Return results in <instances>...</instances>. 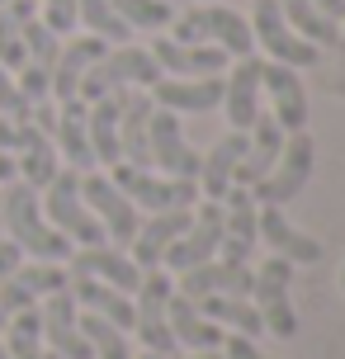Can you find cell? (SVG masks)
I'll return each instance as SVG.
<instances>
[{
    "mask_svg": "<svg viewBox=\"0 0 345 359\" xmlns=\"http://www.w3.org/2000/svg\"><path fill=\"white\" fill-rule=\"evenodd\" d=\"M0 232L15 241L29 260H53V265H67L72 260V241L57 232L53 222L43 217V203H38V189L24 184V180H10L0 189Z\"/></svg>",
    "mask_w": 345,
    "mask_h": 359,
    "instance_id": "obj_1",
    "label": "cell"
},
{
    "mask_svg": "<svg viewBox=\"0 0 345 359\" xmlns=\"http://www.w3.org/2000/svg\"><path fill=\"white\" fill-rule=\"evenodd\" d=\"M161 81V67L156 57L137 48V43H109L100 62H95L86 81H81V100H104V95H119V90H151Z\"/></svg>",
    "mask_w": 345,
    "mask_h": 359,
    "instance_id": "obj_2",
    "label": "cell"
},
{
    "mask_svg": "<svg viewBox=\"0 0 345 359\" xmlns=\"http://www.w3.org/2000/svg\"><path fill=\"white\" fill-rule=\"evenodd\" d=\"M170 38H180V43H208V48H222L227 57H251L255 53L251 19L227 10V5H213V0H203V5H194V10L170 19Z\"/></svg>",
    "mask_w": 345,
    "mask_h": 359,
    "instance_id": "obj_3",
    "label": "cell"
},
{
    "mask_svg": "<svg viewBox=\"0 0 345 359\" xmlns=\"http://www.w3.org/2000/svg\"><path fill=\"white\" fill-rule=\"evenodd\" d=\"M38 203H43V217H48L72 246H104V227H100L95 213L86 208V198H81V175H76V170L62 165V170L38 189Z\"/></svg>",
    "mask_w": 345,
    "mask_h": 359,
    "instance_id": "obj_4",
    "label": "cell"
},
{
    "mask_svg": "<svg viewBox=\"0 0 345 359\" xmlns=\"http://www.w3.org/2000/svg\"><path fill=\"white\" fill-rule=\"evenodd\" d=\"M109 180L128 194V203H133L137 213H165V208H194V203H199V184H194V180L161 175V170H151V165L114 161Z\"/></svg>",
    "mask_w": 345,
    "mask_h": 359,
    "instance_id": "obj_5",
    "label": "cell"
},
{
    "mask_svg": "<svg viewBox=\"0 0 345 359\" xmlns=\"http://www.w3.org/2000/svg\"><path fill=\"white\" fill-rule=\"evenodd\" d=\"M170 293H175V274H170L165 265L142 269V284H137V293H133V336L142 341V350L165 355V359L180 355V345H175L170 326H165V303H170Z\"/></svg>",
    "mask_w": 345,
    "mask_h": 359,
    "instance_id": "obj_6",
    "label": "cell"
},
{
    "mask_svg": "<svg viewBox=\"0 0 345 359\" xmlns=\"http://www.w3.org/2000/svg\"><path fill=\"white\" fill-rule=\"evenodd\" d=\"M312 165H317V142H312V133H308V128H303V133H289V137H284V151H279V161L270 165V175H260L251 184V198L260 203V208H265V203H274V208L293 203V198L308 189Z\"/></svg>",
    "mask_w": 345,
    "mask_h": 359,
    "instance_id": "obj_7",
    "label": "cell"
},
{
    "mask_svg": "<svg viewBox=\"0 0 345 359\" xmlns=\"http://www.w3.org/2000/svg\"><path fill=\"white\" fill-rule=\"evenodd\" d=\"M289 284H293V265H289V260L265 255V260L255 265L251 303H255V312H260L265 336H274V341H293V336H298V312H293Z\"/></svg>",
    "mask_w": 345,
    "mask_h": 359,
    "instance_id": "obj_8",
    "label": "cell"
},
{
    "mask_svg": "<svg viewBox=\"0 0 345 359\" xmlns=\"http://www.w3.org/2000/svg\"><path fill=\"white\" fill-rule=\"evenodd\" d=\"M246 19H251V38H255V48L265 53V62H284V67H298V72L322 62V48L308 43V38L284 19L279 0H255Z\"/></svg>",
    "mask_w": 345,
    "mask_h": 359,
    "instance_id": "obj_9",
    "label": "cell"
},
{
    "mask_svg": "<svg viewBox=\"0 0 345 359\" xmlns=\"http://www.w3.org/2000/svg\"><path fill=\"white\" fill-rule=\"evenodd\" d=\"M260 100H270V118L284 133H303L312 123V100H308V86H303L298 67L260 57Z\"/></svg>",
    "mask_w": 345,
    "mask_h": 359,
    "instance_id": "obj_10",
    "label": "cell"
},
{
    "mask_svg": "<svg viewBox=\"0 0 345 359\" xmlns=\"http://www.w3.org/2000/svg\"><path fill=\"white\" fill-rule=\"evenodd\" d=\"M218 246H222V203L199 198L189 227L165 246L161 265L170 269V274H180V269H194V265H203V260H218Z\"/></svg>",
    "mask_w": 345,
    "mask_h": 359,
    "instance_id": "obj_11",
    "label": "cell"
},
{
    "mask_svg": "<svg viewBox=\"0 0 345 359\" xmlns=\"http://www.w3.org/2000/svg\"><path fill=\"white\" fill-rule=\"evenodd\" d=\"M81 198H86V208L95 213V222L104 227V241H109V246H128V241H133L142 213L128 203V194L114 184L109 175H104V170L81 175Z\"/></svg>",
    "mask_w": 345,
    "mask_h": 359,
    "instance_id": "obj_12",
    "label": "cell"
},
{
    "mask_svg": "<svg viewBox=\"0 0 345 359\" xmlns=\"http://www.w3.org/2000/svg\"><path fill=\"white\" fill-rule=\"evenodd\" d=\"M147 151H151V170H161V175H180V180L199 175V151L189 147V137H184L180 114H170V109H151Z\"/></svg>",
    "mask_w": 345,
    "mask_h": 359,
    "instance_id": "obj_13",
    "label": "cell"
},
{
    "mask_svg": "<svg viewBox=\"0 0 345 359\" xmlns=\"http://www.w3.org/2000/svg\"><path fill=\"white\" fill-rule=\"evenodd\" d=\"M218 109L227 114V128H232V133H251V123L265 114V109H260V57L255 53L227 62Z\"/></svg>",
    "mask_w": 345,
    "mask_h": 359,
    "instance_id": "obj_14",
    "label": "cell"
},
{
    "mask_svg": "<svg viewBox=\"0 0 345 359\" xmlns=\"http://www.w3.org/2000/svg\"><path fill=\"white\" fill-rule=\"evenodd\" d=\"M218 203H222V246H218V260H232V265H251L255 246H260V236H255V217H260V203H255L251 189H241V184H232V189H227Z\"/></svg>",
    "mask_w": 345,
    "mask_h": 359,
    "instance_id": "obj_15",
    "label": "cell"
},
{
    "mask_svg": "<svg viewBox=\"0 0 345 359\" xmlns=\"http://www.w3.org/2000/svg\"><path fill=\"white\" fill-rule=\"evenodd\" d=\"M147 53L156 57L161 76H184V81H203V76H222L232 57L222 48H208V43H180L170 34H156Z\"/></svg>",
    "mask_w": 345,
    "mask_h": 359,
    "instance_id": "obj_16",
    "label": "cell"
},
{
    "mask_svg": "<svg viewBox=\"0 0 345 359\" xmlns=\"http://www.w3.org/2000/svg\"><path fill=\"white\" fill-rule=\"evenodd\" d=\"M72 284L67 265H53V260H24V265L0 284V312H24V307H38L48 293H62Z\"/></svg>",
    "mask_w": 345,
    "mask_h": 359,
    "instance_id": "obj_17",
    "label": "cell"
},
{
    "mask_svg": "<svg viewBox=\"0 0 345 359\" xmlns=\"http://www.w3.org/2000/svg\"><path fill=\"white\" fill-rule=\"evenodd\" d=\"M38 317H43V345H48L57 359H90V345L81 336V307H76L72 288L48 293V298L38 303Z\"/></svg>",
    "mask_w": 345,
    "mask_h": 359,
    "instance_id": "obj_18",
    "label": "cell"
},
{
    "mask_svg": "<svg viewBox=\"0 0 345 359\" xmlns=\"http://www.w3.org/2000/svg\"><path fill=\"white\" fill-rule=\"evenodd\" d=\"M67 274H86V279H100V284L119 288V293H137V284H142V269H137V260L123 251V246H76L72 260H67Z\"/></svg>",
    "mask_w": 345,
    "mask_h": 359,
    "instance_id": "obj_19",
    "label": "cell"
},
{
    "mask_svg": "<svg viewBox=\"0 0 345 359\" xmlns=\"http://www.w3.org/2000/svg\"><path fill=\"white\" fill-rule=\"evenodd\" d=\"M255 236H260V246H265L270 255L289 260V265H317V260H322V241L308 236V232H298L289 217H284V208H274V203L260 208V217H255Z\"/></svg>",
    "mask_w": 345,
    "mask_h": 359,
    "instance_id": "obj_20",
    "label": "cell"
},
{
    "mask_svg": "<svg viewBox=\"0 0 345 359\" xmlns=\"http://www.w3.org/2000/svg\"><path fill=\"white\" fill-rule=\"evenodd\" d=\"M251 279H255V265H232V260H203L194 269H180L175 274V293L184 298H208V293H241L251 298Z\"/></svg>",
    "mask_w": 345,
    "mask_h": 359,
    "instance_id": "obj_21",
    "label": "cell"
},
{
    "mask_svg": "<svg viewBox=\"0 0 345 359\" xmlns=\"http://www.w3.org/2000/svg\"><path fill=\"white\" fill-rule=\"evenodd\" d=\"M53 147H57V156H62V165L76 170V175L100 170V165H95V151H90V137H86V100H62V104H57Z\"/></svg>",
    "mask_w": 345,
    "mask_h": 359,
    "instance_id": "obj_22",
    "label": "cell"
},
{
    "mask_svg": "<svg viewBox=\"0 0 345 359\" xmlns=\"http://www.w3.org/2000/svg\"><path fill=\"white\" fill-rule=\"evenodd\" d=\"M10 156H15V180L34 184V189H43V184L62 170L53 133H43L38 123H19V137H15V147H10Z\"/></svg>",
    "mask_w": 345,
    "mask_h": 359,
    "instance_id": "obj_23",
    "label": "cell"
},
{
    "mask_svg": "<svg viewBox=\"0 0 345 359\" xmlns=\"http://www.w3.org/2000/svg\"><path fill=\"white\" fill-rule=\"evenodd\" d=\"M104 48H109V43L95 38V34H72L67 43H62L57 67H53V100L57 104H62V100H81V81H86V72L100 62Z\"/></svg>",
    "mask_w": 345,
    "mask_h": 359,
    "instance_id": "obj_24",
    "label": "cell"
},
{
    "mask_svg": "<svg viewBox=\"0 0 345 359\" xmlns=\"http://www.w3.org/2000/svg\"><path fill=\"white\" fill-rule=\"evenodd\" d=\"M189 217H194V208H165V213L142 217L137 232H133V241H128V255L137 260V269H156L161 265L165 246L189 227Z\"/></svg>",
    "mask_w": 345,
    "mask_h": 359,
    "instance_id": "obj_25",
    "label": "cell"
},
{
    "mask_svg": "<svg viewBox=\"0 0 345 359\" xmlns=\"http://www.w3.org/2000/svg\"><path fill=\"white\" fill-rule=\"evenodd\" d=\"M147 95H151L156 109H170V114H208V109H218V100H222V76H203V81L161 76Z\"/></svg>",
    "mask_w": 345,
    "mask_h": 359,
    "instance_id": "obj_26",
    "label": "cell"
},
{
    "mask_svg": "<svg viewBox=\"0 0 345 359\" xmlns=\"http://www.w3.org/2000/svg\"><path fill=\"white\" fill-rule=\"evenodd\" d=\"M284 128L274 123L270 114H260L251 123V133H246V151H241V161H236V175L232 184H241V189H251L260 175H270V165L279 161V151H284Z\"/></svg>",
    "mask_w": 345,
    "mask_h": 359,
    "instance_id": "obj_27",
    "label": "cell"
},
{
    "mask_svg": "<svg viewBox=\"0 0 345 359\" xmlns=\"http://www.w3.org/2000/svg\"><path fill=\"white\" fill-rule=\"evenodd\" d=\"M165 326H170V336H175V345L184 350H218L222 345V331L218 322H208L199 312V303L194 298H184V293H170V303H165Z\"/></svg>",
    "mask_w": 345,
    "mask_h": 359,
    "instance_id": "obj_28",
    "label": "cell"
},
{
    "mask_svg": "<svg viewBox=\"0 0 345 359\" xmlns=\"http://www.w3.org/2000/svg\"><path fill=\"white\" fill-rule=\"evenodd\" d=\"M241 151H246V133H227V137H218V142L199 156V175H194V184H199L203 198L218 203V198L232 189V175H236Z\"/></svg>",
    "mask_w": 345,
    "mask_h": 359,
    "instance_id": "obj_29",
    "label": "cell"
},
{
    "mask_svg": "<svg viewBox=\"0 0 345 359\" xmlns=\"http://www.w3.org/2000/svg\"><path fill=\"white\" fill-rule=\"evenodd\" d=\"M119 104H123V90L86 104V137H90L95 165H104V170L119 161Z\"/></svg>",
    "mask_w": 345,
    "mask_h": 359,
    "instance_id": "obj_30",
    "label": "cell"
},
{
    "mask_svg": "<svg viewBox=\"0 0 345 359\" xmlns=\"http://www.w3.org/2000/svg\"><path fill=\"white\" fill-rule=\"evenodd\" d=\"M199 312L208 317V322H218L222 331H232V336H251V341L265 336L255 303L241 298V293H208V298H199Z\"/></svg>",
    "mask_w": 345,
    "mask_h": 359,
    "instance_id": "obj_31",
    "label": "cell"
},
{
    "mask_svg": "<svg viewBox=\"0 0 345 359\" xmlns=\"http://www.w3.org/2000/svg\"><path fill=\"white\" fill-rule=\"evenodd\" d=\"M0 341L10 350V359H43L48 345H43V317L38 307H24V312H10L5 326H0Z\"/></svg>",
    "mask_w": 345,
    "mask_h": 359,
    "instance_id": "obj_32",
    "label": "cell"
},
{
    "mask_svg": "<svg viewBox=\"0 0 345 359\" xmlns=\"http://www.w3.org/2000/svg\"><path fill=\"white\" fill-rule=\"evenodd\" d=\"M279 10H284V19H289L308 43H317L322 53H327V48H341V24L331 15H322L312 0H279Z\"/></svg>",
    "mask_w": 345,
    "mask_h": 359,
    "instance_id": "obj_33",
    "label": "cell"
},
{
    "mask_svg": "<svg viewBox=\"0 0 345 359\" xmlns=\"http://www.w3.org/2000/svg\"><path fill=\"white\" fill-rule=\"evenodd\" d=\"M81 336L90 345V359H133L137 355V350H133V336H128L123 326L100 322L90 312H81Z\"/></svg>",
    "mask_w": 345,
    "mask_h": 359,
    "instance_id": "obj_34",
    "label": "cell"
},
{
    "mask_svg": "<svg viewBox=\"0 0 345 359\" xmlns=\"http://www.w3.org/2000/svg\"><path fill=\"white\" fill-rule=\"evenodd\" d=\"M76 29L104 38V43H128V34H133L123 19L114 15L109 0H76Z\"/></svg>",
    "mask_w": 345,
    "mask_h": 359,
    "instance_id": "obj_35",
    "label": "cell"
},
{
    "mask_svg": "<svg viewBox=\"0 0 345 359\" xmlns=\"http://www.w3.org/2000/svg\"><path fill=\"white\" fill-rule=\"evenodd\" d=\"M109 5L128 29H142V34H161V29H170V19H175V10L165 0H109Z\"/></svg>",
    "mask_w": 345,
    "mask_h": 359,
    "instance_id": "obj_36",
    "label": "cell"
},
{
    "mask_svg": "<svg viewBox=\"0 0 345 359\" xmlns=\"http://www.w3.org/2000/svg\"><path fill=\"white\" fill-rule=\"evenodd\" d=\"M57 53H62V38L43 24V19H29L24 24V67H38V72H48L53 76V67H57Z\"/></svg>",
    "mask_w": 345,
    "mask_h": 359,
    "instance_id": "obj_37",
    "label": "cell"
},
{
    "mask_svg": "<svg viewBox=\"0 0 345 359\" xmlns=\"http://www.w3.org/2000/svg\"><path fill=\"white\" fill-rule=\"evenodd\" d=\"M29 114H34V104H29L24 90L15 86V72L0 67V118H10V123H29Z\"/></svg>",
    "mask_w": 345,
    "mask_h": 359,
    "instance_id": "obj_38",
    "label": "cell"
},
{
    "mask_svg": "<svg viewBox=\"0 0 345 359\" xmlns=\"http://www.w3.org/2000/svg\"><path fill=\"white\" fill-rule=\"evenodd\" d=\"M34 5H38V19H43L57 38L76 34V0H34Z\"/></svg>",
    "mask_w": 345,
    "mask_h": 359,
    "instance_id": "obj_39",
    "label": "cell"
},
{
    "mask_svg": "<svg viewBox=\"0 0 345 359\" xmlns=\"http://www.w3.org/2000/svg\"><path fill=\"white\" fill-rule=\"evenodd\" d=\"M222 359H270L265 355V350H260V345L251 341V336H232V331H227V336H222Z\"/></svg>",
    "mask_w": 345,
    "mask_h": 359,
    "instance_id": "obj_40",
    "label": "cell"
},
{
    "mask_svg": "<svg viewBox=\"0 0 345 359\" xmlns=\"http://www.w3.org/2000/svg\"><path fill=\"white\" fill-rule=\"evenodd\" d=\"M19 265H24V251H19L15 241L0 232V284H5V279H10V274H15Z\"/></svg>",
    "mask_w": 345,
    "mask_h": 359,
    "instance_id": "obj_41",
    "label": "cell"
},
{
    "mask_svg": "<svg viewBox=\"0 0 345 359\" xmlns=\"http://www.w3.org/2000/svg\"><path fill=\"white\" fill-rule=\"evenodd\" d=\"M10 180H15V156H10V151H0V189H5Z\"/></svg>",
    "mask_w": 345,
    "mask_h": 359,
    "instance_id": "obj_42",
    "label": "cell"
},
{
    "mask_svg": "<svg viewBox=\"0 0 345 359\" xmlns=\"http://www.w3.org/2000/svg\"><path fill=\"white\" fill-rule=\"evenodd\" d=\"M312 5H317L322 15H331V19H336V24H341V0H312Z\"/></svg>",
    "mask_w": 345,
    "mask_h": 359,
    "instance_id": "obj_43",
    "label": "cell"
},
{
    "mask_svg": "<svg viewBox=\"0 0 345 359\" xmlns=\"http://www.w3.org/2000/svg\"><path fill=\"white\" fill-rule=\"evenodd\" d=\"M133 359H165V355H151V350H142V355H133Z\"/></svg>",
    "mask_w": 345,
    "mask_h": 359,
    "instance_id": "obj_44",
    "label": "cell"
},
{
    "mask_svg": "<svg viewBox=\"0 0 345 359\" xmlns=\"http://www.w3.org/2000/svg\"><path fill=\"white\" fill-rule=\"evenodd\" d=\"M341 43H345V0H341Z\"/></svg>",
    "mask_w": 345,
    "mask_h": 359,
    "instance_id": "obj_45",
    "label": "cell"
},
{
    "mask_svg": "<svg viewBox=\"0 0 345 359\" xmlns=\"http://www.w3.org/2000/svg\"><path fill=\"white\" fill-rule=\"evenodd\" d=\"M336 284H341V293H345V260H341V279H336Z\"/></svg>",
    "mask_w": 345,
    "mask_h": 359,
    "instance_id": "obj_46",
    "label": "cell"
},
{
    "mask_svg": "<svg viewBox=\"0 0 345 359\" xmlns=\"http://www.w3.org/2000/svg\"><path fill=\"white\" fill-rule=\"evenodd\" d=\"M0 359H10V350H5V341H0Z\"/></svg>",
    "mask_w": 345,
    "mask_h": 359,
    "instance_id": "obj_47",
    "label": "cell"
},
{
    "mask_svg": "<svg viewBox=\"0 0 345 359\" xmlns=\"http://www.w3.org/2000/svg\"><path fill=\"white\" fill-rule=\"evenodd\" d=\"M43 359H57V355H53V350H48V355H43Z\"/></svg>",
    "mask_w": 345,
    "mask_h": 359,
    "instance_id": "obj_48",
    "label": "cell"
},
{
    "mask_svg": "<svg viewBox=\"0 0 345 359\" xmlns=\"http://www.w3.org/2000/svg\"><path fill=\"white\" fill-rule=\"evenodd\" d=\"M0 326H5V312H0Z\"/></svg>",
    "mask_w": 345,
    "mask_h": 359,
    "instance_id": "obj_49",
    "label": "cell"
},
{
    "mask_svg": "<svg viewBox=\"0 0 345 359\" xmlns=\"http://www.w3.org/2000/svg\"><path fill=\"white\" fill-rule=\"evenodd\" d=\"M0 5H10V0H0Z\"/></svg>",
    "mask_w": 345,
    "mask_h": 359,
    "instance_id": "obj_50",
    "label": "cell"
},
{
    "mask_svg": "<svg viewBox=\"0 0 345 359\" xmlns=\"http://www.w3.org/2000/svg\"><path fill=\"white\" fill-rule=\"evenodd\" d=\"M194 5H203V0H194Z\"/></svg>",
    "mask_w": 345,
    "mask_h": 359,
    "instance_id": "obj_51",
    "label": "cell"
}]
</instances>
